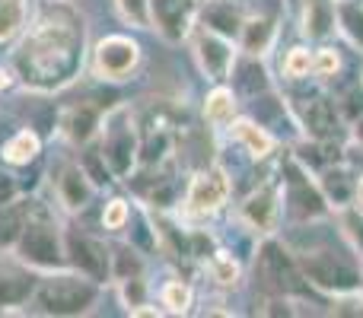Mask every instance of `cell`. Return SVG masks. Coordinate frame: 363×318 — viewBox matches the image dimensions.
Instances as JSON below:
<instances>
[{
  "label": "cell",
  "mask_w": 363,
  "mask_h": 318,
  "mask_svg": "<svg viewBox=\"0 0 363 318\" xmlns=\"http://www.w3.org/2000/svg\"><path fill=\"white\" fill-rule=\"evenodd\" d=\"M86 19L70 6V0H51L38 19L26 25L13 48V76L29 93H61L80 80L89 61Z\"/></svg>",
  "instance_id": "cell-1"
},
{
  "label": "cell",
  "mask_w": 363,
  "mask_h": 318,
  "mask_svg": "<svg viewBox=\"0 0 363 318\" xmlns=\"http://www.w3.org/2000/svg\"><path fill=\"white\" fill-rule=\"evenodd\" d=\"M300 261L303 277L315 293L328 300H345V296L363 293V261L347 251H335L332 245H313V249H294Z\"/></svg>",
  "instance_id": "cell-2"
},
{
  "label": "cell",
  "mask_w": 363,
  "mask_h": 318,
  "mask_svg": "<svg viewBox=\"0 0 363 318\" xmlns=\"http://www.w3.org/2000/svg\"><path fill=\"white\" fill-rule=\"evenodd\" d=\"M99 300H102V283L64 268V271L42 274V280L35 283V293H32L26 312L74 318V315H89L99 306Z\"/></svg>",
  "instance_id": "cell-3"
},
{
  "label": "cell",
  "mask_w": 363,
  "mask_h": 318,
  "mask_svg": "<svg viewBox=\"0 0 363 318\" xmlns=\"http://www.w3.org/2000/svg\"><path fill=\"white\" fill-rule=\"evenodd\" d=\"M277 181H281V200H284V223L290 226H313L325 217H335L322 194L315 172L306 169L294 153L281 159L277 166Z\"/></svg>",
  "instance_id": "cell-4"
},
{
  "label": "cell",
  "mask_w": 363,
  "mask_h": 318,
  "mask_svg": "<svg viewBox=\"0 0 363 318\" xmlns=\"http://www.w3.org/2000/svg\"><path fill=\"white\" fill-rule=\"evenodd\" d=\"M19 264L32 268L35 274H51V271H64L67 268V255H64V229L57 226L55 213L45 204L32 207L29 220L23 226L16 249H13Z\"/></svg>",
  "instance_id": "cell-5"
},
{
  "label": "cell",
  "mask_w": 363,
  "mask_h": 318,
  "mask_svg": "<svg viewBox=\"0 0 363 318\" xmlns=\"http://www.w3.org/2000/svg\"><path fill=\"white\" fill-rule=\"evenodd\" d=\"M102 159H106L108 172L115 181H131V175L140 166V127L134 121V112L128 106H115L106 112L96 137Z\"/></svg>",
  "instance_id": "cell-6"
},
{
  "label": "cell",
  "mask_w": 363,
  "mask_h": 318,
  "mask_svg": "<svg viewBox=\"0 0 363 318\" xmlns=\"http://www.w3.org/2000/svg\"><path fill=\"white\" fill-rule=\"evenodd\" d=\"M255 274L262 280V287L271 296H284V300H306L313 293L309 280L303 277L300 261H296V251L290 245H284L277 236H264L258 239L255 249Z\"/></svg>",
  "instance_id": "cell-7"
},
{
  "label": "cell",
  "mask_w": 363,
  "mask_h": 318,
  "mask_svg": "<svg viewBox=\"0 0 363 318\" xmlns=\"http://www.w3.org/2000/svg\"><path fill=\"white\" fill-rule=\"evenodd\" d=\"M233 198V178L223 166L211 162V166H201L198 172L188 178L185 198L179 200V220L188 226H201L211 223L217 213L226 210Z\"/></svg>",
  "instance_id": "cell-8"
},
{
  "label": "cell",
  "mask_w": 363,
  "mask_h": 318,
  "mask_svg": "<svg viewBox=\"0 0 363 318\" xmlns=\"http://www.w3.org/2000/svg\"><path fill=\"white\" fill-rule=\"evenodd\" d=\"M294 125L300 127V137L306 140H345L347 137V125L338 112L335 96L322 93H303V96H290L287 99Z\"/></svg>",
  "instance_id": "cell-9"
},
{
  "label": "cell",
  "mask_w": 363,
  "mask_h": 318,
  "mask_svg": "<svg viewBox=\"0 0 363 318\" xmlns=\"http://www.w3.org/2000/svg\"><path fill=\"white\" fill-rule=\"evenodd\" d=\"M144 64V48L134 35L112 32L89 48V70L102 83H128Z\"/></svg>",
  "instance_id": "cell-10"
},
{
  "label": "cell",
  "mask_w": 363,
  "mask_h": 318,
  "mask_svg": "<svg viewBox=\"0 0 363 318\" xmlns=\"http://www.w3.org/2000/svg\"><path fill=\"white\" fill-rule=\"evenodd\" d=\"M188 48H191L194 64L207 83H230L233 67L239 61V45L233 38L217 35V32L194 23L191 35H188Z\"/></svg>",
  "instance_id": "cell-11"
},
{
  "label": "cell",
  "mask_w": 363,
  "mask_h": 318,
  "mask_svg": "<svg viewBox=\"0 0 363 318\" xmlns=\"http://www.w3.org/2000/svg\"><path fill=\"white\" fill-rule=\"evenodd\" d=\"M236 220L242 229L252 236H277L284 223V200H281V181H264V185L252 188L242 200L236 204Z\"/></svg>",
  "instance_id": "cell-12"
},
{
  "label": "cell",
  "mask_w": 363,
  "mask_h": 318,
  "mask_svg": "<svg viewBox=\"0 0 363 318\" xmlns=\"http://www.w3.org/2000/svg\"><path fill=\"white\" fill-rule=\"evenodd\" d=\"M64 255H67L70 271L102 283V287L112 283V249H108L99 236L67 229L64 232Z\"/></svg>",
  "instance_id": "cell-13"
},
{
  "label": "cell",
  "mask_w": 363,
  "mask_h": 318,
  "mask_svg": "<svg viewBox=\"0 0 363 318\" xmlns=\"http://www.w3.org/2000/svg\"><path fill=\"white\" fill-rule=\"evenodd\" d=\"M96 191H99V185L89 178V172L83 169V162H64V166L57 169L55 200L64 213H70V217H74V213H83L89 204H93Z\"/></svg>",
  "instance_id": "cell-14"
},
{
  "label": "cell",
  "mask_w": 363,
  "mask_h": 318,
  "mask_svg": "<svg viewBox=\"0 0 363 318\" xmlns=\"http://www.w3.org/2000/svg\"><path fill=\"white\" fill-rule=\"evenodd\" d=\"M153 4V32L169 45L188 42L194 23H198L201 0H150Z\"/></svg>",
  "instance_id": "cell-15"
},
{
  "label": "cell",
  "mask_w": 363,
  "mask_h": 318,
  "mask_svg": "<svg viewBox=\"0 0 363 318\" xmlns=\"http://www.w3.org/2000/svg\"><path fill=\"white\" fill-rule=\"evenodd\" d=\"M108 108L102 106L99 99H83L77 106H67L61 112V137L67 140L70 147H86V144H96L99 137V127H102V118H106Z\"/></svg>",
  "instance_id": "cell-16"
},
{
  "label": "cell",
  "mask_w": 363,
  "mask_h": 318,
  "mask_svg": "<svg viewBox=\"0 0 363 318\" xmlns=\"http://www.w3.org/2000/svg\"><path fill=\"white\" fill-rule=\"evenodd\" d=\"M296 25H300L303 42H332L338 35V0H300L296 4Z\"/></svg>",
  "instance_id": "cell-17"
},
{
  "label": "cell",
  "mask_w": 363,
  "mask_h": 318,
  "mask_svg": "<svg viewBox=\"0 0 363 318\" xmlns=\"http://www.w3.org/2000/svg\"><path fill=\"white\" fill-rule=\"evenodd\" d=\"M226 134H230V140L245 153V157L255 159V162H268L271 157H274V150H277L274 131L264 127L262 121L252 118V115H236L233 125L226 127Z\"/></svg>",
  "instance_id": "cell-18"
},
{
  "label": "cell",
  "mask_w": 363,
  "mask_h": 318,
  "mask_svg": "<svg viewBox=\"0 0 363 318\" xmlns=\"http://www.w3.org/2000/svg\"><path fill=\"white\" fill-rule=\"evenodd\" d=\"M277 35H281V23H277L274 13H249L242 23V32H239L236 45L239 55L245 57H268L277 45Z\"/></svg>",
  "instance_id": "cell-19"
},
{
  "label": "cell",
  "mask_w": 363,
  "mask_h": 318,
  "mask_svg": "<svg viewBox=\"0 0 363 318\" xmlns=\"http://www.w3.org/2000/svg\"><path fill=\"white\" fill-rule=\"evenodd\" d=\"M315 181H319L332 213L354 204V194H357V172L351 169L347 159H335V162H328V166H322L319 172H315Z\"/></svg>",
  "instance_id": "cell-20"
},
{
  "label": "cell",
  "mask_w": 363,
  "mask_h": 318,
  "mask_svg": "<svg viewBox=\"0 0 363 318\" xmlns=\"http://www.w3.org/2000/svg\"><path fill=\"white\" fill-rule=\"evenodd\" d=\"M245 16H249L245 0H201V6H198V25L217 32V35L233 38V42L242 32Z\"/></svg>",
  "instance_id": "cell-21"
},
{
  "label": "cell",
  "mask_w": 363,
  "mask_h": 318,
  "mask_svg": "<svg viewBox=\"0 0 363 318\" xmlns=\"http://www.w3.org/2000/svg\"><path fill=\"white\" fill-rule=\"evenodd\" d=\"M201 112H204V121L213 131H226L233 125V118L239 115V93L233 86H226V83H213L211 93L204 96Z\"/></svg>",
  "instance_id": "cell-22"
},
{
  "label": "cell",
  "mask_w": 363,
  "mask_h": 318,
  "mask_svg": "<svg viewBox=\"0 0 363 318\" xmlns=\"http://www.w3.org/2000/svg\"><path fill=\"white\" fill-rule=\"evenodd\" d=\"M204 271L213 287H220V290H236V287H242V280H245L242 261L226 249H213L211 255L204 258Z\"/></svg>",
  "instance_id": "cell-23"
},
{
  "label": "cell",
  "mask_w": 363,
  "mask_h": 318,
  "mask_svg": "<svg viewBox=\"0 0 363 318\" xmlns=\"http://www.w3.org/2000/svg\"><path fill=\"white\" fill-rule=\"evenodd\" d=\"M35 283H38L35 271L26 268V264L16 274H6V277L0 274V312L6 315L13 306H29L32 293H35Z\"/></svg>",
  "instance_id": "cell-24"
},
{
  "label": "cell",
  "mask_w": 363,
  "mask_h": 318,
  "mask_svg": "<svg viewBox=\"0 0 363 318\" xmlns=\"http://www.w3.org/2000/svg\"><path fill=\"white\" fill-rule=\"evenodd\" d=\"M32 207H35V200H26V198H16V200H10V204H0V251L16 249Z\"/></svg>",
  "instance_id": "cell-25"
},
{
  "label": "cell",
  "mask_w": 363,
  "mask_h": 318,
  "mask_svg": "<svg viewBox=\"0 0 363 318\" xmlns=\"http://www.w3.org/2000/svg\"><path fill=\"white\" fill-rule=\"evenodd\" d=\"M38 153H42V137H38L32 127H23V131H16L0 147V162L13 166V169H23V166H29V162H35Z\"/></svg>",
  "instance_id": "cell-26"
},
{
  "label": "cell",
  "mask_w": 363,
  "mask_h": 318,
  "mask_svg": "<svg viewBox=\"0 0 363 318\" xmlns=\"http://www.w3.org/2000/svg\"><path fill=\"white\" fill-rule=\"evenodd\" d=\"M32 23L29 0H0V45L16 42Z\"/></svg>",
  "instance_id": "cell-27"
},
{
  "label": "cell",
  "mask_w": 363,
  "mask_h": 318,
  "mask_svg": "<svg viewBox=\"0 0 363 318\" xmlns=\"http://www.w3.org/2000/svg\"><path fill=\"white\" fill-rule=\"evenodd\" d=\"M338 35L363 55V0H338Z\"/></svg>",
  "instance_id": "cell-28"
},
{
  "label": "cell",
  "mask_w": 363,
  "mask_h": 318,
  "mask_svg": "<svg viewBox=\"0 0 363 318\" xmlns=\"http://www.w3.org/2000/svg\"><path fill=\"white\" fill-rule=\"evenodd\" d=\"M160 306H163V312H169V315H188L191 306H194L191 283L182 280V277L166 280L163 287H160Z\"/></svg>",
  "instance_id": "cell-29"
},
{
  "label": "cell",
  "mask_w": 363,
  "mask_h": 318,
  "mask_svg": "<svg viewBox=\"0 0 363 318\" xmlns=\"http://www.w3.org/2000/svg\"><path fill=\"white\" fill-rule=\"evenodd\" d=\"M281 76L290 83L313 80V48L309 45H294L281 57Z\"/></svg>",
  "instance_id": "cell-30"
},
{
  "label": "cell",
  "mask_w": 363,
  "mask_h": 318,
  "mask_svg": "<svg viewBox=\"0 0 363 318\" xmlns=\"http://www.w3.org/2000/svg\"><path fill=\"white\" fill-rule=\"evenodd\" d=\"M147 274V261L138 251V245L121 242L112 249V283L125 280V277H140Z\"/></svg>",
  "instance_id": "cell-31"
},
{
  "label": "cell",
  "mask_w": 363,
  "mask_h": 318,
  "mask_svg": "<svg viewBox=\"0 0 363 318\" xmlns=\"http://www.w3.org/2000/svg\"><path fill=\"white\" fill-rule=\"evenodd\" d=\"M115 4V16L138 32H150L153 29V4L150 0H112Z\"/></svg>",
  "instance_id": "cell-32"
},
{
  "label": "cell",
  "mask_w": 363,
  "mask_h": 318,
  "mask_svg": "<svg viewBox=\"0 0 363 318\" xmlns=\"http://www.w3.org/2000/svg\"><path fill=\"white\" fill-rule=\"evenodd\" d=\"M335 223H338L345 245L363 261V210H357L354 204L345 210H335Z\"/></svg>",
  "instance_id": "cell-33"
},
{
  "label": "cell",
  "mask_w": 363,
  "mask_h": 318,
  "mask_svg": "<svg viewBox=\"0 0 363 318\" xmlns=\"http://www.w3.org/2000/svg\"><path fill=\"white\" fill-rule=\"evenodd\" d=\"M341 67H345V61H341V51L332 48L328 42L315 45L313 48V80H335V76L341 74Z\"/></svg>",
  "instance_id": "cell-34"
},
{
  "label": "cell",
  "mask_w": 363,
  "mask_h": 318,
  "mask_svg": "<svg viewBox=\"0 0 363 318\" xmlns=\"http://www.w3.org/2000/svg\"><path fill=\"white\" fill-rule=\"evenodd\" d=\"M115 290H118V300H121V306H125V312H134L138 306L150 302V283H147V274L125 277V280L115 283Z\"/></svg>",
  "instance_id": "cell-35"
},
{
  "label": "cell",
  "mask_w": 363,
  "mask_h": 318,
  "mask_svg": "<svg viewBox=\"0 0 363 318\" xmlns=\"http://www.w3.org/2000/svg\"><path fill=\"white\" fill-rule=\"evenodd\" d=\"M131 226V200L128 198H112L102 207V229L106 232H125Z\"/></svg>",
  "instance_id": "cell-36"
},
{
  "label": "cell",
  "mask_w": 363,
  "mask_h": 318,
  "mask_svg": "<svg viewBox=\"0 0 363 318\" xmlns=\"http://www.w3.org/2000/svg\"><path fill=\"white\" fill-rule=\"evenodd\" d=\"M16 198H19L16 178H13V175H6V172H0V204H10V200H16Z\"/></svg>",
  "instance_id": "cell-37"
},
{
  "label": "cell",
  "mask_w": 363,
  "mask_h": 318,
  "mask_svg": "<svg viewBox=\"0 0 363 318\" xmlns=\"http://www.w3.org/2000/svg\"><path fill=\"white\" fill-rule=\"evenodd\" d=\"M347 140H351L354 147H360V150H363V115H360V118H354L351 125H347Z\"/></svg>",
  "instance_id": "cell-38"
},
{
  "label": "cell",
  "mask_w": 363,
  "mask_h": 318,
  "mask_svg": "<svg viewBox=\"0 0 363 318\" xmlns=\"http://www.w3.org/2000/svg\"><path fill=\"white\" fill-rule=\"evenodd\" d=\"M16 83V76H13V67H0V89L13 86Z\"/></svg>",
  "instance_id": "cell-39"
},
{
  "label": "cell",
  "mask_w": 363,
  "mask_h": 318,
  "mask_svg": "<svg viewBox=\"0 0 363 318\" xmlns=\"http://www.w3.org/2000/svg\"><path fill=\"white\" fill-rule=\"evenodd\" d=\"M354 207L363 210V172L357 175V194H354Z\"/></svg>",
  "instance_id": "cell-40"
},
{
  "label": "cell",
  "mask_w": 363,
  "mask_h": 318,
  "mask_svg": "<svg viewBox=\"0 0 363 318\" xmlns=\"http://www.w3.org/2000/svg\"><path fill=\"white\" fill-rule=\"evenodd\" d=\"M0 315H4V312H0Z\"/></svg>",
  "instance_id": "cell-41"
}]
</instances>
